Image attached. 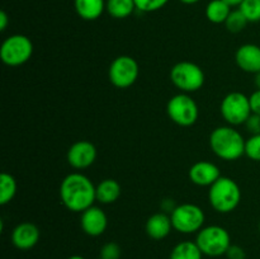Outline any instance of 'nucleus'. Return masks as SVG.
<instances>
[{
    "mask_svg": "<svg viewBox=\"0 0 260 259\" xmlns=\"http://www.w3.org/2000/svg\"><path fill=\"white\" fill-rule=\"evenodd\" d=\"M203 253L196 241H180L173 248L169 259H202Z\"/></svg>",
    "mask_w": 260,
    "mask_h": 259,
    "instance_id": "obj_21",
    "label": "nucleus"
},
{
    "mask_svg": "<svg viewBox=\"0 0 260 259\" xmlns=\"http://www.w3.org/2000/svg\"><path fill=\"white\" fill-rule=\"evenodd\" d=\"M231 13V7L223 0H211L206 7V17L211 23H225Z\"/></svg>",
    "mask_w": 260,
    "mask_h": 259,
    "instance_id": "obj_19",
    "label": "nucleus"
},
{
    "mask_svg": "<svg viewBox=\"0 0 260 259\" xmlns=\"http://www.w3.org/2000/svg\"><path fill=\"white\" fill-rule=\"evenodd\" d=\"M223 2H226L231 8H233V7H240V4L244 2V0H223Z\"/></svg>",
    "mask_w": 260,
    "mask_h": 259,
    "instance_id": "obj_32",
    "label": "nucleus"
},
{
    "mask_svg": "<svg viewBox=\"0 0 260 259\" xmlns=\"http://www.w3.org/2000/svg\"><path fill=\"white\" fill-rule=\"evenodd\" d=\"M235 61L245 73L256 74L260 71V46L246 43L240 46L235 53Z\"/></svg>",
    "mask_w": 260,
    "mask_h": 259,
    "instance_id": "obj_15",
    "label": "nucleus"
},
{
    "mask_svg": "<svg viewBox=\"0 0 260 259\" xmlns=\"http://www.w3.org/2000/svg\"><path fill=\"white\" fill-rule=\"evenodd\" d=\"M139 74L140 69L137 61L131 56L122 55L112 61L108 70V78L116 88L126 89L136 83Z\"/></svg>",
    "mask_w": 260,
    "mask_h": 259,
    "instance_id": "obj_10",
    "label": "nucleus"
},
{
    "mask_svg": "<svg viewBox=\"0 0 260 259\" xmlns=\"http://www.w3.org/2000/svg\"><path fill=\"white\" fill-rule=\"evenodd\" d=\"M167 112L169 118L182 127L193 126L200 116L197 103L185 93L172 96L167 104Z\"/></svg>",
    "mask_w": 260,
    "mask_h": 259,
    "instance_id": "obj_8",
    "label": "nucleus"
},
{
    "mask_svg": "<svg viewBox=\"0 0 260 259\" xmlns=\"http://www.w3.org/2000/svg\"><path fill=\"white\" fill-rule=\"evenodd\" d=\"M259 231H260V222H259Z\"/></svg>",
    "mask_w": 260,
    "mask_h": 259,
    "instance_id": "obj_36",
    "label": "nucleus"
},
{
    "mask_svg": "<svg viewBox=\"0 0 260 259\" xmlns=\"http://www.w3.org/2000/svg\"><path fill=\"white\" fill-rule=\"evenodd\" d=\"M248 19L245 18V15L241 13L240 9H235V10H231L230 15L226 19L225 25L228 28L229 32L231 33H239L246 27L248 24Z\"/></svg>",
    "mask_w": 260,
    "mask_h": 259,
    "instance_id": "obj_23",
    "label": "nucleus"
},
{
    "mask_svg": "<svg viewBox=\"0 0 260 259\" xmlns=\"http://www.w3.org/2000/svg\"><path fill=\"white\" fill-rule=\"evenodd\" d=\"M80 226L84 233L89 236H101L108 226V217L102 208L91 206L81 212Z\"/></svg>",
    "mask_w": 260,
    "mask_h": 259,
    "instance_id": "obj_12",
    "label": "nucleus"
},
{
    "mask_svg": "<svg viewBox=\"0 0 260 259\" xmlns=\"http://www.w3.org/2000/svg\"><path fill=\"white\" fill-rule=\"evenodd\" d=\"M170 80L183 93L200 90L205 84V73L202 69L190 61L175 63L170 70Z\"/></svg>",
    "mask_w": 260,
    "mask_h": 259,
    "instance_id": "obj_5",
    "label": "nucleus"
},
{
    "mask_svg": "<svg viewBox=\"0 0 260 259\" xmlns=\"http://www.w3.org/2000/svg\"><path fill=\"white\" fill-rule=\"evenodd\" d=\"M180 3H183V4H187V5H192V4H196V3H198L200 0H179Z\"/></svg>",
    "mask_w": 260,
    "mask_h": 259,
    "instance_id": "obj_34",
    "label": "nucleus"
},
{
    "mask_svg": "<svg viewBox=\"0 0 260 259\" xmlns=\"http://www.w3.org/2000/svg\"><path fill=\"white\" fill-rule=\"evenodd\" d=\"M208 201L213 210L220 213H230L241 201V189L238 183L229 177H220L208 190Z\"/></svg>",
    "mask_w": 260,
    "mask_h": 259,
    "instance_id": "obj_3",
    "label": "nucleus"
},
{
    "mask_svg": "<svg viewBox=\"0 0 260 259\" xmlns=\"http://www.w3.org/2000/svg\"><path fill=\"white\" fill-rule=\"evenodd\" d=\"M245 142L243 135L231 126H220L210 135L211 150L222 160L233 161L245 154Z\"/></svg>",
    "mask_w": 260,
    "mask_h": 259,
    "instance_id": "obj_2",
    "label": "nucleus"
},
{
    "mask_svg": "<svg viewBox=\"0 0 260 259\" xmlns=\"http://www.w3.org/2000/svg\"><path fill=\"white\" fill-rule=\"evenodd\" d=\"M40 229L32 222H22L13 229L12 243L19 250H29L35 248L40 240Z\"/></svg>",
    "mask_w": 260,
    "mask_h": 259,
    "instance_id": "obj_14",
    "label": "nucleus"
},
{
    "mask_svg": "<svg viewBox=\"0 0 260 259\" xmlns=\"http://www.w3.org/2000/svg\"><path fill=\"white\" fill-rule=\"evenodd\" d=\"M188 175L193 184L200 185V187H211L221 177V173L217 165L202 160V161L194 163L190 167Z\"/></svg>",
    "mask_w": 260,
    "mask_h": 259,
    "instance_id": "obj_13",
    "label": "nucleus"
},
{
    "mask_svg": "<svg viewBox=\"0 0 260 259\" xmlns=\"http://www.w3.org/2000/svg\"><path fill=\"white\" fill-rule=\"evenodd\" d=\"M68 163L75 169L89 168L96 159V147L90 141L80 140L74 142L68 150Z\"/></svg>",
    "mask_w": 260,
    "mask_h": 259,
    "instance_id": "obj_11",
    "label": "nucleus"
},
{
    "mask_svg": "<svg viewBox=\"0 0 260 259\" xmlns=\"http://www.w3.org/2000/svg\"><path fill=\"white\" fill-rule=\"evenodd\" d=\"M8 24H9V18H8V14L4 12V10H2L0 12V30H5L7 29Z\"/></svg>",
    "mask_w": 260,
    "mask_h": 259,
    "instance_id": "obj_31",
    "label": "nucleus"
},
{
    "mask_svg": "<svg viewBox=\"0 0 260 259\" xmlns=\"http://www.w3.org/2000/svg\"><path fill=\"white\" fill-rule=\"evenodd\" d=\"M254 84H255L256 89H260V71L255 74V78H254Z\"/></svg>",
    "mask_w": 260,
    "mask_h": 259,
    "instance_id": "obj_33",
    "label": "nucleus"
},
{
    "mask_svg": "<svg viewBox=\"0 0 260 259\" xmlns=\"http://www.w3.org/2000/svg\"><path fill=\"white\" fill-rule=\"evenodd\" d=\"M121 246L114 241H109V243L104 244L99 253V258L101 259H119L121 258Z\"/></svg>",
    "mask_w": 260,
    "mask_h": 259,
    "instance_id": "obj_27",
    "label": "nucleus"
},
{
    "mask_svg": "<svg viewBox=\"0 0 260 259\" xmlns=\"http://www.w3.org/2000/svg\"><path fill=\"white\" fill-rule=\"evenodd\" d=\"M173 229L180 234L198 233L205 225L206 216L202 208L193 203L175 206L170 213Z\"/></svg>",
    "mask_w": 260,
    "mask_h": 259,
    "instance_id": "obj_6",
    "label": "nucleus"
},
{
    "mask_svg": "<svg viewBox=\"0 0 260 259\" xmlns=\"http://www.w3.org/2000/svg\"><path fill=\"white\" fill-rule=\"evenodd\" d=\"M198 248L203 255L217 258L226 254L231 245V236L225 228L218 225L203 226L196 238Z\"/></svg>",
    "mask_w": 260,
    "mask_h": 259,
    "instance_id": "obj_4",
    "label": "nucleus"
},
{
    "mask_svg": "<svg viewBox=\"0 0 260 259\" xmlns=\"http://www.w3.org/2000/svg\"><path fill=\"white\" fill-rule=\"evenodd\" d=\"M33 53V43L27 36L13 35L0 47V58L8 66H20L27 62Z\"/></svg>",
    "mask_w": 260,
    "mask_h": 259,
    "instance_id": "obj_7",
    "label": "nucleus"
},
{
    "mask_svg": "<svg viewBox=\"0 0 260 259\" xmlns=\"http://www.w3.org/2000/svg\"><path fill=\"white\" fill-rule=\"evenodd\" d=\"M239 9L245 15L248 22H260V0H244Z\"/></svg>",
    "mask_w": 260,
    "mask_h": 259,
    "instance_id": "obj_24",
    "label": "nucleus"
},
{
    "mask_svg": "<svg viewBox=\"0 0 260 259\" xmlns=\"http://www.w3.org/2000/svg\"><path fill=\"white\" fill-rule=\"evenodd\" d=\"M169 3V0H135L136 9L142 13H152L160 10Z\"/></svg>",
    "mask_w": 260,
    "mask_h": 259,
    "instance_id": "obj_26",
    "label": "nucleus"
},
{
    "mask_svg": "<svg viewBox=\"0 0 260 259\" xmlns=\"http://www.w3.org/2000/svg\"><path fill=\"white\" fill-rule=\"evenodd\" d=\"M68 259H85V258L81 255H71V256H69Z\"/></svg>",
    "mask_w": 260,
    "mask_h": 259,
    "instance_id": "obj_35",
    "label": "nucleus"
},
{
    "mask_svg": "<svg viewBox=\"0 0 260 259\" xmlns=\"http://www.w3.org/2000/svg\"><path fill=\"white\" fill-rule=\"evenodd\" d=\"M96 201L103 205H111L114 203L119 197H121L122 188L121 184L116 179H104L96 185Z\"/></svg>",
    "mask_w": 260,
    "mask_h": 259,
    "instance_id": "obj_18",
    "label": "nucleus"
},
{
    "mask_svg": "<svg viewBox=\"0 0 260 259\" xmlns=\"http://www.w3.org/2000/svg\"><path fill=\"white\" fill-rule=\"evenodd\" d=\"M106 10L112 18L124 19L137 9L135 0H107Z\"/></svg>",
    "mask_w": 260,
    "mask_h": 259,
    "instance_id": "obj_20",
    "label": "nucleus"
},
{
    "mask_svg": "<svg viewBox=\"0 0 260 259\" xmlns=\"http://www.w3.org/2000/svg\"><path fill=\"white\" fill-rule=\"evenodd\" d=\"M249 101H250L251 112L255 114H260V89H256V90L249 96Z\"/></svg>",
    "mask_w": 260,
    "mask_h": 259,
    "instance_id": "obj_30",
    "label": "nucleus"
},
{
    "mask_svg": "<svg viewBox=\"0 0 260 259\" xmlns=\"http://www.w3.org/2000/svg\"><path fill=\"white\" fill-rule=\"evenodd\" d=\"M246 130L250 132L251 135H259L260 134V114L251 113L248 121L245 122Z\"/></svg>",
    "mask_w": 260,
    "mask_h": 259,
    "instance_id": "obj_28",
    "label": "nucleus"
},
{
    "mask_svg": "<svg viewBox=\"0 0 260 259\" xmlns=\"http://www.w3.org/2000/svg\"><path fill=\"white\" fill-rule=\"evenodd\" d=\"M17 193V180L9 173H2L0 175V205L5 206L14 198Z\"/></svg>",
    "mask_w": 260,
    "mask_h": 259,
    "instance_id": "obj_22",
    "label": "nucleus"
},
{
    "mask_svg": "<svg viewBox=\"0 0 260 259\" xmlns=\"http://www.w3.org/2000/svg\"><path fill=\"white\" fill-rule=\"evenodd\" d=\"M220 111L223 119L231 126L245 124L250 114L253 113L249 96L240 91L229 93L221 102Z\"/></svg>",
    "mask_w": 260,
    "mask_h": 259,
    "instance_id": "obj_9",
    "label": "nucleus"
},
{
    "mask_svg": "<svg viewBox=\"0 0 260 259\" xmlns=\"http://www.w3.org/2000/svg\"><path fill=\"white\" fill-rule=\"evenodd\" d=\"M228 256V259H245L246 258V253L241 246L239 245H233L231 244L230 248L228 249L225 254Z\"/></svg>",
    "mask_w": 260,
    "mask_h": 259,
    "instance_id": "obj_29",
    "label": "nucleus"
},
{
    "mask_svg": "<svg viewBox=\"0 0 260 259\" xmlns=\"http://www.w3.org/2000/svg\"><path fill=\"white\" fill-rule=\"evenodd\" d=\"M245 155L254 161H260V134L251 135L246 140Z\"/></svg>",
    "mask_w": 260,
    "mask_h": 259,
    "instance_id": "obj_25",
    "label": "nucleus"
},
{
    "mask_svg": "<svg viewBox=\"0 0 260 259\" xmlns=\"http://www.w3.org/2000/svg\"><path fill=\"white\" fill-rule=\"evenodd\" d=\"M99 259H101V258H99Z\"/></svg>",
    "mask_w": 260,
    "mask_h": 259,
    "instance_id": "obj_37",
    "label": "nucleus"
},
{
    "mask_svg": "<svg viewBox=\"0 0 260 259\" xmlns=\"http://www.w3.org/2000/svg\"><path fill=\"white\" fill-rule=\"evenodd\" d=\"M95 189L96 187L86 175L71 173L61 182V202L71 212H84L96 201Z\"/></svg>",
    "mask_w": 260,
    "mask_h": 259,
    "instance_id": "obj_1",
    "label": "nucleus"
},
{
    "mask_svg": "<svg viewBox=\"0 0 260 259\" xmlns=\"http://www.w3.org/2000/svg\"><path fill=\"white\" fill-rule=\"evenodd\" d=\"M107 0H74L79 17L84 20H95L106 10Z\"/></svg>",
    "mask_w": 260,
    "mask_h": 259,
    "instance_id": "obj_17",
    "label": "nucleus"
},
{
    "mask_svg": "<svg viewBox=\"0 0 260 259\" xmlns=\"http://www.w3.org/2000/svg\"><path fill=\"white\" fill-rule=\"evenodd\" d=\"M146 234L154 240H162L173 229L172 218L165 212H157L150 216L146 221Z\"/></svg>",
    "mask_w": 260,
    "mask_h": 259,
    "instance_id": "obj_16",
    "label": "nucleus"
}]
</instances>
